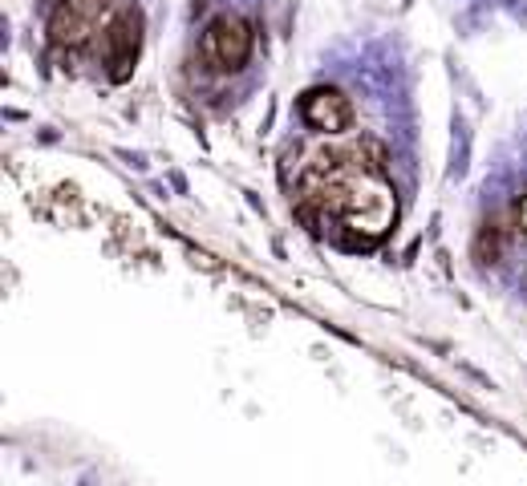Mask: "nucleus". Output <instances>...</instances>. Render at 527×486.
Instances as JSON below:
<instances>
[{
	"mask_svg": "<svg viewBox=\"0 0 527 486\" xmlns=\"http://www.w3.org/2000/svg\"><path fill=\"white\" fill-rule=\"evenodd\" d=\"M410 74L393 37L337 49L292 106L280 183L292 215L345 251H373L414 187Z\"/></svg>",
	"mask_w": 527,
	"mask_h": 486,
	"instance_id": "nucleus-1",
	"label": "nucleus"
},
{
	"mask_svg": "<svg viewBox=\"0 0 527 486\" xmlns=\"http://www.w3.org/2000/svg\"><path fill=\"white\" fill-rule=\"evenodd\" d=\"M276 37V0H191L183 93L207 113H231L260 89Z\"/></svg>",
	"mask_w": 527,
	"mask_h": 486,
	"instance_id": "nucleus-2",
	"label": "nucleus"
},
{
	"mask_svg": "<svg viewBox=\"0 0 527 486\" xmlns=\"http://www.w3.org/2000/svg\"><path fill=\"white\" fill-rule=\"evenodd\" d=\"M471 260L511 280L527 296V154L519 150L483 183V215L471 236Z\"/></svg>",
	"mask_w": 527,
	"mask_h": 486,
	"instance_id": "nucleus-3",
	"label": "nucleus"
}]
</instances>
